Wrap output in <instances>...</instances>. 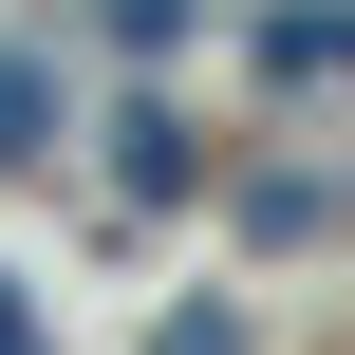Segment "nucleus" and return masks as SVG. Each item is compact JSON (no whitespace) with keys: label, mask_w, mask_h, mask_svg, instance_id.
<instances>
[{"label":"nucleus","mask_w":355,"mask_h":355,"mask_svg":"<svg viewBox=\"0 0 355 355\" xmlns=\"http://www.w3.org/2000/svg\"><path fill=\"white\" fill-rule=\"evenodd\" d=\"M337 56H355V37H337V0H281V19H262V75H281V94H318Z\"/></svg>","instance_id":"f257e3e1"},{"label":"nucleus","mask_w":355,"mask_h":355,"mask_svg":"<svg viewBox=\"0 0 355 355\" xmlns=\"http://www.w3.org/2000/svg\"><path fill=\"white\" fill-rule=\"evenodd\" d=\"M37 131H56V75H37V56H0V168H37Z\"/></svg>","instance_id":"f03ea898"},{"label":"nucleus","mask_w":355,"mask_h":355,"mask_svg":"<svg viewBox=\"0 0 355 355\" xmlns=\"http://www.w3.org/2000/svg\"><path fill=\"white\" fill-rule=\"evenodd\" d=\"M187 37V0H112V56H168Z\"/></svg>","instance_id":"7ed1b4c3"}]
</instances>
